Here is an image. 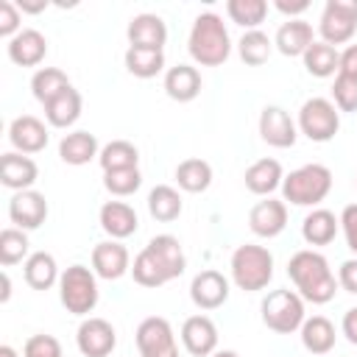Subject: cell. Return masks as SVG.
Segmentation results:
<instances>
[{
    "label": "cell",
    "mask_w": 357,
    "mask_h": 357,
    "mask_svg": "<svg viewBox=\"0 0 357 357\" xmlns=\"http://www.w3.org/2000/svg\"><path fill=\"white\" fill-rule=\"evenodd\" d=\"M287 276L290 282L296 284V293L304 298V301H312V304H326L335 298L337 293V276L332 273L329 262L324 254L312 251V248H301L290 257L287 262Z\"/></svg>",
    "instance_id": "obj_1"
},
{
    "label": "cell",
    "mask_w": 357,
    "mask_h": 357,
    "mask_svg": "<svg viewBox=\"0 0 357 357\" xmlns=\"http://www.w3.org/2000/svg\"><path fill=\"white\" fill-rule=\"evenodd\" d=\"M187 50L201 67H220L231 53V36L223 25V17L215 11H204L195 17L187 39Z\"/></svg>",
    "instance_id": "obj_2"
},
{
    "label": "cell",
    "mask_w": 357,
    "mask_h": 357,
    "mask_svg": "<svg viewBox=\"0 0 357 357\" xmlns=\"http://www.w3.org/2000/svg\"><path fill=\"white\" fill-rule=\"evenodd\" d=\"M332 190V170L326 165H301L282 181V198L293 206H318Z\"/></svg>",
    "instance_id": "obj_3"
},
{
    "label": "cell",
    "mask_w": 357,
    "mask_h": 357,
    "mask_svg": "<svg viewBox=\"0 0 357 357\" xmlns=\"http://www.w3.org/2000/svg\"><path fill=\"white\" fill-rule=\"evenodd\" d=\"M229 268H231V282L240 290L257 293V290H265L268 282L273 279V254L265 245L245 243L234 248Z\"/></svg>",
    "instance_id": "obj_4"
},
{
    "label": "cell",
    "mask_w": 357,
    "mask_h": 357,
    "mask_svg": "<svg viewBox=\"0 0 357 357\" xmlns=\"http://www.w3.org/2000/svg\"><path fill=\"white\" fill-rule=\"evenodd\" d=\"M98 276L86 265H70L59 279V298L67 312L89 315L98 307Z\"/></svg>",
    "instance_id": "obj_5"
},
{
    "label": "cell",
    "mask_w": 357,
    "mask_h": 357,
    "mask_svg": "<svg viewBox=\"0 0 357 357\" xmlns=\"http://www.w3.org/2000/svg\"><path fill=\"white\" fill-rule=\"evenodd\" d=\"M262 324L276 335H293L307 321L304 298L296 290H271L262 298Z\"/></svg>",
    "instance_id": "obj_6"
},
{
    "label": "cell",
    "mask_w": 357,
    "mask_h": 357,
    "mask_svg": "<svg viewBox=\"0 0 357 357\" xmlns=\"http://www.w3.org/2000/svg\"><path fill=\"white\" fill-rule=\"evenodd\" d=\"M298 131L310 142H329L340 131V112L329 98H310L298 109Z\"/></svg>",
    "instance_id": "obj_7"
},
{
    "label": "cell",
    "mask_w": 357,
    "mask_h": 357,
    "mask_svg": "<svg viewBox=\"0 0 357 357\" xmlns=\"http://www.w3.org/2000/svg\"><path fill=\"white\" fill-rule=\"evenodd\" d=\"M321 42L326 45H346L357 33V0H326L318 22Z\"/></svg>",
    "instance_id": "obj_8"
},
{
    "label": "cell",
    "mask_w": 357,
    "mask_h": 357,
    "mask_svg": "<svg viewBox=\"0 0 357 357\" xmlns=\"http://www.w3.org/2000/svg\"><path fill=\"white\" fill-rule=\"evenodd\" d=\"M134 337H137L139 357H178V346H176L173 326H170V321L162 318V315L142 318Z\"/></svg>",
    "instance_id": "obj_9"
},
{
    "label": "cell",
    "mask_w": 357,
    "mask_h": 357,
    "mask_svg": "<svg viewBox=\"0 0 357 357\" xmlns=\"http://www.w3.org/2000/svg\"><path fill=\"white\" fill-rule=\"evenodd\" d=\"M75 343L84 357H109L117 346V332L106 318H86L75 332Z\"/></svg>",
    "instance_id": "obj_10"
},
{
    "label": "cell",
    "mask_w": 357,
    "mask_h": 357,
    "mask_svg": "<svg viewBox=\"0 0 357 357\" xmlns=\"http://www.w3.org/2000/svg\"><path fill=\"white\" fill-rule=\"evenodd\" d=\"M8 218L17 229L22 231H33L47 220V201L42 192L36 190H22L14 192L8 201Z\"/></svg>",
    "instance_id": "obj_11"
},
{
    "label": "cell",
    "mask_w": 357,
    "mask_h": 357,
    "mask_svg": "<svg viewBox=\"0 0 357 357\" xmlns=\"http://www.w3.org/2000/svg\"><path fill=\"white\" fill-rule=\"evenodd\" d=\"M259 137L271 148H293L298 137V126L282 106H265L259 114Z\"/></svg>",
    "instance_id": "obj_12"
},
{
    "label": "cell",
    "mask_w": 357,
    "mask_h": 357,
    "mask_svg": "<svg viewBox=\"0 0 357 357\" xmlns=\"http://www.w3.org/2000/svg\"><path fill=\"white\" fill-rule=\"evenodd\" d=\"M284 226H287V204L279 198L257 201L248 212V229L262 240L279 237L284 231Z\"/></svg>",
    "instance_id": "obj_13"
},
{
    "label": "cell",
    "mask_w": 357,
    "mask_h": 357,
    "mask_svg": "<svg viewBox=\"0 0 357 357\" xmlns=\"http://www.w3.org/2000/svg\"><path fill=\"white\" fill-rule=\"evenodd\" d=\"M47 139H50L47 126L33 114H20L8 126V142L14 145L17 153H25V156L39 153V151L47 148Z\"/></svg>",
    "instance_id": "obj_14"
},
{
    "label": "cell",
    "mask_w": 357,
    "mask_h": 357,
    "mask_svg": "<svg viewBox=\"0 0 357 357\" xmlns=\"http://www.w3.org/2000/svg\"><path fill=\"white\" fill-rule=\"evenodd\" d=\"M190 298L198 310H218L229 298V279L220 271H201L190 282Z\"/></svg>",
    "instance_id": "obj_15"
},
{
    "label": "cell",
    "mask_w": 357,
    "mask_h": 357,
    "mask_svg": "<svg viewBox=\"0 0 357 357\" xmlns=\"http://www.w3.org/2000/svg\"><path fill=\"white\" fill-rule=\"evenodd\" d=\"M92 271L95 276L100 279H120L131 271V257H128V248L120 243V240H103L92 248Z\"/></svg>",
    "instance_id": "obj_16"
},
{
    "label": "cell",
    "mask_w": 357,
    "mask_h": 357,
    "mask_svg": "<svg viewBox=\"0 0 357 357\" xmlns=\"http://www.w3.org/2000/svg\"><path fill=\"white\" fill-rule=\"evenodd\" d=\"M181 343L192 357H209L218 349V326L209 315H190L181 324Z\"/></svg>",
    "instance_id": "obj_17"
},
{
    "label": "cell",
    "mask_w": 357,
    "mask_h": 357,
    "mask_svg": "<svg viewBox=\"0 0 357 357\" xmlns=\"http://www.w3.org/2000/svg\"><path fill=\"white\" fill-rule=\"evenodd\" d=\"M126 36H128V47H145V50H162L165 42H167V25L159 14H137L131 17L128 28H126Z\"/></svg>",
    "instance_id": "obj_18"
},
{
    "label": "cell",
    "mask_w": 357,
    "mask_h": 357,
    "mask_svg": "<svg viewBox=\"0 0 357 357\" xmlns=\"http://www.w3.org/2000/svg\"><path fill=\"white\" fill-rule=\"evenodd\" d=\"M39 178V167L31 156L25 153H17V151H8L0 156V184L14 190V192H22V190H31Z\"/></svg>",
    "instance_id": "obj_19"
},
{
    "label": "cell",
    "mask_w": 357,
    "mask_h": 357,
    "mask_svg": "<svg viewBox=\"0 0 357 357\" xmlns=\"http://www.w3.org/2000/svg\"><path fill=\"white\" fill-rule=\"evenodd\" d=\"M47 56V39L36 28H22L14 39H8V59L17 67H39Z\"/></svg>",
    "instance_id": "obj_20"
},
{
    "label": "cell",
    "mask_w": 357,
    "mask_h": 357,
    "mask_svg": "<svg viewBox=\"0 0 357 357\" xmlns=\"http://www.w3.org/2000/svg\"><path fill=\"white\" fill-rule=\"evenodd\" d=\"M98 220H100V229L112 237V240H126L137 231L139 220H137V212L134 206H128L126 201H106L98 212Z\"/></svg>",
    "instance_id": "obj_21"
},
{
    "label": "cell",
    "mask_w": 357,
    "mask_h": 357,
    "mask_svg": "<svg viewBox=\"0 0 357 357\" xmlns=\"http://www.w3.org/2000/svg\"><path fill=\"white\" fill-rule=\"evenodd\" d=\"M312 42H315L312 39V25L307 20H301V17L282 22L279 31H276V36H273V47L282 56H290V59L293 56H304Z\"/></svg>",
    "instance_id": "obj_22"
},
{
    "label": "cell",
    "mask_w": 357,
    "mask_h": 357,
    "mask_svg": "<svg viewBox=\"0 0 357 357\" xmlns=\"http://www.w3.org/2000/svg\"><path fill=\"white\" fill-rule=\"evenodd\" d=\"M165 92L176 103H190L201 95V73L192 64H176L165 73Z\"/></svg>",
    "instance_id": "obj_23"
},
{
    "label": "cell",
    "mask_w": 357,
    "mask_h": 357,
    "mask_svg": "<svg viewBox=\"0 0 357 357\" xmlns=\"http://www.w3.org/2000/svg\"><path fill=\"white\" fill-rule=\"evenodd\" d=\"M131 273H134V282L142 284V287H162V284H167V282L176 279V276L170 273V268L165 265V259H162L151 245H145V248L134 257Z\"/></svg>",
    "instance_id": "obj_24"
},
{
    "label": "cell",
    "mask_w": 357,
    "mask_h": 357,
    "mask_svg": "<svg viewBox=\"0 0 357 357\" xmlns=\"http://www.w3.org/2000/svg\"><path fill=\"white\" fill-rule=\"evenodd\" d=\"M243 181H245V190H248V192H254V195H268V198H271V192L282 187L284 170H282V165H279L276 159H257L254 165H248Z\"/></svg>",
    "instance_id": "obj_25"
},
{
    "label": "cell",
    "mask_w": 357,
    "mask_h": 357,
    "mask_svg": "<svg viewBox=\"0 0 357 357\" xmlns=\"http://www.w3.org/2000/svg\"><path fill=\"white\" fill-rule=\"evenodd\" d=\"M59 156H61L64 165L81 167V165L92 162L95 156H100L98 137L89 134V131H70V134H64L61 142H59Z\"/></svg>",
    "instance_id": "obj_26"
},
{
    "label": "cell",
    "mask_w": 357,
    "mask_h": 357,
    "mask_svg": "<svg viewBox=\"0 0 357 357\" xmlns=\"http://www.w3.org/2000/svg\"><path fill=\"white\" fill-rule=\"evenodd\" d=\"M301 346L310 351V354H329L335 349V340H337V332H335V324L326 318V315H312L301 324Z\"/></svg>",
    "instance_id": "obj_27"
},
{
    "label": "cell",
    "mask_w": 357,
    "mask_h": 357,
    "mask_svg": "<svg viewBox=\"0 0 357 357\" xmlns=\"http://www.w3.org/2000/svg\"><path fill=\"white\" fill-rule=\"evenodd\" d=\"M22 276H25V284L33 290H50L61 279L56 257L47 251H33L22 265Z\"/></svg>",
    "instance_id": "obj_28"
},
{
    "label": "cell",
    "mask_w": 357,
    "mask_h": 357,
    "mask_svg": "<svg viewBox=\"0 0 357 357\" xmlns=\"http://www.w3.org/2000/svg\"><path fill=\"white\" fill-rule=\"evenodd\" d=\"M81 109H84V98L75 86H70L45 106V117L53 128H70L81 117Z\"/></svg>",
    "instance_id": "obj_29"
},
{
    "label": "cell",
    "mask_w": 357,
    "mask_h": 357,
    "mask_svg": "<svg viewBox=\"0 0 357 357\" xmlns=\"http://www.w3.org/2000/svg\"><path fill=\"white\" fill-rule=\"evenodd\" d=\"M340 229V218L329 209H312L301 223V237L310 245H329Z\"/></svg>",
    "instance_id": "obj_30"
},
{
    "label": "cell",
    "mask_w": 357,
    "mask_h": 357,
    "mask_svg": "<svg viewBox=\"0 0 357 357\" xmlns=\"http://www.w3.org/2000/svg\"><path fill=\"white\" fill-rule=\"evenodd\" d=\"M73 84H70V78H67V73L64 70H59V67H39L36 73H33V78H31V92H33V98L42 103V106H47L53 98H59L64 89H70Z\"/></svg>",
    "instance_id": "obj_31"
},
{
    "label": "cell",
    "mask_w": 357,
    "mask_h": 357,
    "mask_svg": "<svg viewBox=\"0 0 357 357\" xmlns=\"http://www.w3.org/2000/svg\"><path fill=\"white\" fill-rule=\"evenodd\" d=\"M181 209H184V204H181V195H178L176 187H170V184H156V187L148 192V212H151L153 220L170 223V220H176V218L181 215Z\"/></svg>",
    "instance_id": "obj_32"
},
{
    "label": "cell",
    "mask_w": 357,
    "mask_h": 357,
    "mask_svg": "<svg viewBox=\"0 0 357 357\" xmlns=\"http://www.w3.org/2000/svg\"><path fill=\"white\" fill-rule=\"evenodd\" d=\"M301 61H304V70H307L310 75H315V78H329V75H335L337 67H340V53H337L332 45H326V42H312V45L307 47V53L301 56Z\"/></svg>",
    "instance_id": "obj_33"
},
{
    "label": "cell",
    "mask_w": 357,
    "mask_h": 357,
    "mask_svg": "<svg viewBox=\"0 0 357 357\" xmlns=\"http://www.w3.org/2000/svg\"><path fill=\"white\" fill-rule=\"evenodd\" d=\"M176 181L184 192H204L212 184V167L204 159H184L176 167Z\"/></svg>",
    "instance_id": "obj_34"
},
{
    "label": "cell",
    "mask_w": 357,
    "mask_h": 357,
    "mask_svg": "<svg viewBox=\"0 0 357 357\" xmlns=\"http://www.w3.org/2000/svg\"><path fill=\"white\" fill-rule=\"evenodd\" d=\"M98 162H100L103 173H109V170H123V167H137L139 151H137V145L128 142V139H112L109 145L100 148Z\"/></svg>",
    "instance_id": "obj_35"
},
{
    "label": "cell",
    "mask_w": 357,
    "mask_h": 357,
    "mask_svg": "<svg viewBox=\"0 0 357 357\" xmlns=\"http://www.w3.org/2000/svg\"><path fill=\"white\" fill-rule=\"evenodd\" d=\"M226 14L240 28L257 31L268 17V3L265 0H229L226 3Z\"/></svg>",
    "instance_id": "obj_36"
},
{
    "label": "cell",
    "mask_w": 357,
    "mask_h": 357,
    "mask_svg": "<svg viewBox=\"0 0 357 357\" xmlns=\"http://www.w3.org/2000/svg\"><path fill=\"white\" fill-rule=\"evenodd\" d=\"M126 70L134 78H153L165 70V53L162 50H145V47H128L126 50Z\"/></svg>",
    "instance_id": "obj_37"
},
{
    "label": "cell",
    "mask_w": 357,
    "mask_h": 357,
    "mask_svg": "<svg viewBox=\"0 0 357 357\" xmlns=\"http://www.w3.org/2000/svg\"><path fill=\"white\" fill-rule=\"evenodd\" d=\"M271 50H273V39H268V33H262L259 28L257 31H245L240 36V42H237V53L248 67L265 64L271 59Z\"/></svg>",
    "instance_id": "obj_38"
},
{
    "label": "cell",
    "mask_w": 357,
    "mask_h": 357,
    "mask_svg": "<svg viewBox=\"0 0 357 357\" xmlns=\"http://www.w3.org/2000/svg\"><path fill=\"white\" fill-rule=\"evenodd\" d=\"M28 248H31V243H28V234L22 229L8 226L0 231V265L3 268H11V265L28 259L31 257Z\"/></svg>",
    "instance_id": "obj_39"
},
{
    "label": "cell",
    "mask_w": 357,
    "mask_h": 357,
    "mask_svg": "<svg viewBox=\"0 0 357 357\" xmlns=\"http://www.w3.org/2000/svg\"><path fill=\"white\" fill-rule=\"evenodd\" d=\"M148 245L165 259V265L170 268V273H173L176 279L184 273V268H187V257H184V248H181L178 237H173V234H156Z\"/></svg>",
    "instance_id": "obj_40"
},
{
    "label": "cell",
    "mask_w": 357,
    "mask_h": 357,
    "mask_svg": "<svg viewBox=\"0 0 357 357\" xmlns=\"http://www.w3.org/2000/svg\"><path fill=\"white\" fill-rule=\"evenodd\" d=\"M142 184V173L139 167H123V170H109L103 173V187L117 195V198H126V195H134Z\"/></svg>",
    "instance_id": "obj_41"
},
{
    "label": "cell",
    "mask_w": 357,
    "mask_h": 357,
    "mask_svg": "<svg viewBox=\"0 0 357 357\" xmlns=\"http://www.w3.org/2000/svg\"><path fill=\"white\" fill-rule=\"evenodd\" d=\"M332 103L337 106V112H357V78L337 73L332 84Z\"/></svg>",
    "instance_id": "obj_42"
},
{
    "label": "cell",
    "mask_w": 357,
    "mask_h": 357,
    "mask_svg": "<svg viewBox=\"0 0 357 357\" xmlns=\"http://www.w3.org/2000/svg\"><path fill=\"white\" fill-rule=\"evenodd\" d=\"M22 357H64L61 343L53 335H31L22 346Z\"/></svg>",
    "instance_id": "obj_43"
},
{
    "label": "cell",
    "mask_w": 357,
    "mask_h": 357,
    "mask_svg": "<svg viewBox=\"0 0 357 357\" xmlns=\"http://www.w3.org/2000/svg\"><path fill=\"white\" fill-rule=\"evenodd\" d=\"M20 14L22 11L17 8V3H11V0L0 3V36L14 39L20 33Z\"/></svg>",
    "instance_id": "obj_44"
},
{
    "label": "cell",
    "mask_w": 357,
    "mask_h": 357,
    "mask_svg": "<svg viewBox=\"0 0 357 357\" xmlns=\"http://www.w3.org/2000/svg\"><path fill=\"white\" fill-rule=\"evenodd\" d=\"M340 229H343L346 245H349V248L354 251V257H357V204L343 206V212H340Z\"/></svg>",
    "instance_id": "obj_45"
},
{
    "label": "cell",
    "mask_w": 357,
    "mask_h": 357,
    "mask_svg": "<svg viewBox=\"0 0 357 357\" xmlns=\"http://www.w3.org/2000/svg\"><path fill=\"white\" fill-rule=\"evenodd\" d=\"M337 284H340L346 293H354V296H357V257H354V259H346V262L337 268Z\"/></svg>",
    "instance_id": "obj_46"
},
{
    "label": "cell",
    "mask_w": 357,
    "mask_h": 357,
    "mask_svg": "<svg viewBox=\"0 0 357 357\" xmlns=\"http://www.w3.org/2000/svg\"><path fill=\"white\" fill-rule=\"evenodd\" d=\"M340 75H349V78H357V45H349L343 53H340V67H337Z\"/></svg>",
    "instance_id": "obj_47"
},
{
    "label": "cell",
    "mask_w": 357,
    "mask_h": 357,
    "mask_svg": "<svg viewBox=\"0 0 357 357\" xmlns=\"http://www.w3.org/2000/svg\"><path fill=\"white\" fill-rule=\"evenodd\" d=\"M273 8L282 11V14H287L290 20H298V14H304L310 8V0H276Z\"/></svg>",
    "instance_id": "obj_48"
},
{
    "label": "cell",
    "mask_w": 357,
    "mask_h": 357,
    "mask_svg": "<svg viewBox=\"0 0 357 357\" xmlns=\"http://www.w3.org/2000/svg\"><path fill=\"white\" fill-rule=\"evenodd\" d=\"M340 329H343L346 340H349L351 346H357V307L346 310V315H343V321H340Z\"/></svg>",
    "instance_id": "obj_49"
},
{
    "label": "cell",
    "mask_w": 357,
    "mask_h": 357,
    "mask_svg": "<svg viewBox=\"0 0 357 357\" xmlns=\"http://www.w3.org/2000/svg\"><path fill=\"white\" fill-rule=\"evenodd\" d=\"M17 8L20 11H28V14H39L47 8V0H39V3H25V0H17Z\"/></svg>",
    "instance_id": "obj_50"
},
{
    "label": "cell",
    "mask_w": 357,
    "mask_h": 357,
    "mask_svg": "<svg viewBox=\"0 0 357 357\" xmlns=\"http://www.w3.org/2000/svg\"><path fill=\"white\" fill-rule=\"evenodd\" d=\"M8 298H11V279H8V273L3 271V293H0V301L6 304Z\"/></svg>",
    "instance_id": "obj_51"
},
{
    "label": "cell",
    "mask_w": 357,
    "mask_h": 357,
    "mask_svg": "<svg viewBox=\"0 0 357 357\" xmlns=\"http://www.w3.org/2000/svg\"><path fill=\"white\" fill-rule=\"evenodd\" d=\"M209 357H240L234 349H220V351H215V354H209Z\"/></svg>",
    "instance_id": "obj_52"
},
{
    "label": "cell",
    "mask_w": 357,
    "mask_h": 357,
    "mask_svg": "<svg viewBox=\"0 0 357 357\" xmlns=\"http://www.w3.org/2000/svg\"><path fill=\"white\" fill-rule=\"evenodd\" d=\"M0 357H17V351L11 346H0Z\"/></svg>",
    "instance_id": "obj_53"
}]
</instances>
